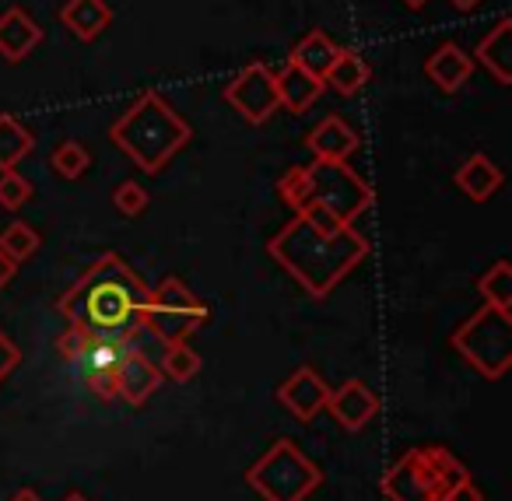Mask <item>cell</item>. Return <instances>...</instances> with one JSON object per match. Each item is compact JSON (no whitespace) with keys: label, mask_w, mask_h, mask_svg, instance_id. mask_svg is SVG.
Segmentation results:
<instances>
[{"label":"cell","mask_w":512,"mask_h":501,"mask_svg":"<svg viewBox=\"0 0 512 501\" xmlns=\"http://www.w3.org/2000/svg\"><path fill=\"white\" fill-rule=\"evenodd\" d=\"M267 253L306 295L327 298L369 256V242L351 225H344L341 232H320L302 214H295L281 232L271 235Z\"/></svg>","instance_id":"cell-1"},{"label":"cell","mask_w":512,"mask_h":501,"mask_svg":"<svg viewBox=\"0 0 512 501\" xmlns=\"http://www.w3.org/2000/svg\"><path fill=\"white\" fill-rule=\"evenodd\" d=\"M151 288L134 274L120 253H102L64 295L57 298V312L67 323H81L88 330L127 333L141 319Z\"/></svg>","instance_id":"cell-2"},{"label":"cell","mask_w":512,"mask_h":501,"mask_svg":"<svg viewBox=\"0 0 512 501\" xmlns=\"http://www.w3.org/2000/svg\"><path fill=\"white\" fill-rule=\"evenodd\" d=\"M190 137L193 127L158 92H141L109 127V141L148 176L162 172Z\"/></svg>","instance_id":"cell-3"},{"label":"cell","mask_w":512,"mask_h":501,"mask_svg":"<svg viewBox=\"0 0 512 501\" xmlns=\"http://www.w3.org/2000/svg\"><path fill=\"white\" fill-rule=\"evenodd\" d=\"M453 351L484 379H502L512 368V312L484 302L453 330Z\"/></svg>","instance_id":"cell-4"},{"label":"cell","mask_w":512,"mask_h":501,"mask_svg":"<svg viewBox=\"0 0 512 501\" xmlns=\"http://www.w3.org/2000/svg\"><path fill=\"white\" fill-rule=\"evenodd\" d=\"M246 484L264 501H306L323 484V470L292 438H278L246 470Z\"/></svg>","instance_id":"cell-5"},{"label":"cell","mask_w":512,"mask_h":501,"mask_svg":"<svg viewBox=\"0 0 512 501\" xmlns=\"http://www.w3.org/2000/svg\"><path fill=\"white\" fill-rule=\"evenodd\" d=\"M207 305L186 288L179 277H165L155 291H151L148 305L141 309V323L155 333L162 344H183L186 337L207 323Z\"/></svg>","instance_id":"cell-6"},{"label":"cell","mask_w":512,"mask_h":501,"mask_svg":"<svg viewBox=\"0 0 512 501\" xmlns=\"http://www.w3.org/2000/svg\"><path fill=\"white\" fill-rule=\"evenodd\" d=\"M309 186H313V200L337 214L344 225L365 214L376 204V190L348 169V162H316L309 165Z\"/></svg>","instance_id":"cell-7"},{"label":"cell","mask_w":512,"mask_h":501,"mask_svg":"<svg viewBox=\"0 0 512 501\" xmlns=\"http://www.w3.org/2000/svg\"><path fill=\"white\" fill-rule=\"evenodd\" d=\"M221 99L235 109L246 123L260 127L267 123L274 113L281 109L278 102V81H274V71L267 64H246L225 88H221Z\"/></svg>","instance_id":"cell-8"},{"label":"cell","mask_w":512,"mask_h":501,"mask_svg":"<svg viewBox=\"0 0 512 501\" xmlns=\"http://www.w3.org/2000/svg\"><path fill=\"white\" fill-rule=\"evenodd\" d=\"M379 487H383L386 501H442V494H446L435 466L428 463L425 445L411 449L400 463H393Z\"/></svg>","instance_id":"cell-9"},{"label":"cell","mask_w":512,"mask_h":501,"mask_svg":"<svg viewBox=\"0 0 512 501\" xmlns=\"http://www.w3.org/2000/svg\"><path fill=\"white\" fill-rule=\"evenodd\" d=\"M379 407H383V403H379V393L369 386V382L348 379L344 386L330 389L327 407L323 410H330V417H334L344 431H362L365 424L379 414Z\"/></svg>","instance_id":"cell-10"},{"label":"cell","mask_w":512,"mask_h":501,"mask_svg":"<svg viewBox=\"0 0 512 501\" xmlns=\"http://www.w3.org/2000/svg\"><path fill=\"white\" fill-rule=\"evenodd\" d=\"M327 393H330V386L323 382V375L306 365V368H299V372H292L278 386V403L295 421L306 424V421H316V414L327 407Z\"/></svg>","instance_id":"cell-11"},{"label":"cell","mask_w":512,"mask_h":501,"mask_svg":"<svg viewBox=\"0 0 512 501\" xmlns=\"http://www.w3.org/2000/svg\"><path fill=\"white\" fill-rule=\"evenodd\" d=\"M116 382H120V396L130 403V407H144L151 396L162 386V368H158L155 358H148L137 347H127L123 361L116 365Z\"/></svg>","instance_id":"cell-12"},{"label":"cell","mask_w":512,"mask_h":501,"mask_svg":"<svg viewBox=\"0 0 512 501\" xmlns=\"http://www.w3.org/2000/svg\"><path fill=\"white\" fill-rule=\"evenodd\" d=\"M425 74L439 92L456 95L474 74V57L467 50H460L456 43H439L432 50V57L425 60Z\"/></svg>","instance_id":"cell-13"},{"label":"cell","mask_w":512,"mask_h":501,"mask_svg":"<svg viewBox=\"0 0 512 501\" xmlns=\"http://www.w3.org/2000/svg\"><path fill=\"white\" fill-rule=\"evenodd\" d=\"M39 43H43V25L29 18V11L8 8L0 15V57L8 64H22Z\"/></svg>","instance_id":"cell-14"},{"label":"cell","mask_w":512,"mask_h":501,"mask_svg":"<svg viewBox=\"0 0 512 501\" xmlns=\"http://www.w3.org/2000/svg\"><path fill=\"white\" fill-rule=\"evenodd\" d=\"M358 134L341 120V116H327L320 120L306 137V148L313 151L316 162H348L358 151Z\"/></svg>","instance_id":"cell-15"},{"label":"cell","mask_w":512,"mask_h":501,"mask_svg":"<svg viewBox=\"0 0 512 501\" xmlns=\"http://www.w3.org/2000/svg\"><path fill=\"white\" fill-rule=\"evenodd\" d=\"M509 39H512V18H498L495 29L477 43L474 64H481L491 78L502 88L512 85V57H509Z\"/></svg>","instance_id":"cell-16"},{"label":"cell","mask_w":512,"mask_h":501,"mask_svg":"<svg viewBox=\"0 0 512 501\" xmlns=\"http://www.w3.org/2000/svg\"><path fill=\"white\" fill-rule=\"evenodd\" d=\"M274 81H278V102L281 109H288V113L302 116L306 109H313L316 102H320V95L327 92L323 88V81H316L313 74L299 71L295 64H285L278 74H274Z\"/></svg>","instance_id":"cell-17"},{"label":"cell","mask_w":512,"mask_h":501,"mask_svg":"<svg viewBox=\"0 0 512 501\" xmlns=\"http://www.w3.org/2000/svg\"><path fill=\"white\" fill-rule=\"evenodd\" d=\"M60 22H64V29H71L81 43H92V39H99L102 32L109 29L113 8H109L106 0H67L64 8H60Z\"/></svg>","instance_id":"cell-18"},{"label":"cell","mask_w":512,"mask_h":501,"mask_svg":"<svg viewBox=\"0 0 512 501\" xmlns=\"http://www.w3.org/2000/svg\"><path fill=\"white\" fill-rule=\"evenodd\" d=\"M453 179L463 190V197H470L474 204H484V200H491L502 190V169H498L488 155H470L467 162L456 169Z\"/></svg>","instance_id":"cell-19"},{"label":"cell","mask_w":512,"mask_h":501,"mask_svg":"<svg viewBox=\"0 0 512 501\" xmlns=\"http://www.w3.org/2000/svg\"><path fill=\"white\" fill-rule=\"evenodd\" d=\"M334 60H337V43L323 29H313L292 46L288 64H295L299 71H306V74H313L316 81H323V74L330 71Z\"/></svg>","instance_id":"cell-20"},{"label":"cell","mask_w":512,"mask_h":501,"mask_svg":"<svg viewBox=\"0 0 512 501\" xmlns=\"http://www.w3.org/2000/svg\"><path fill=\"white\" fill-rule=\"evenodd\" d=\"M372 71L365 64V57L358 50H337V60L330 64V71L323 74V88H334L337 95L351 99L369 85Z\"/></svg>","instance_id":"cell-21"},{"label":"cell","mask_w":512,"mask_h":501,"mask_svg":"<svg viewBox=\"0 0 512 501\" xmlns=\"http://www.w3.org/2000/svg\"><path fill=\"white\" fill-rule=\"evenodd\" d=\"M127 337L123 333H102L92 330L85 351H81L78 365H85V372H99V368H116L127 354Z\"/></svg>","instance_id":"cell-22"},{"label":"cell","mask_w":512,"mask_h":501,"mask_svg":"<svg viewBox=\"0 0 512 501\" xmlns=\"http://www.w3.org/2000/svg\"><path fill=\"white\" fill-rule=\"evenodd\" d=\"M32 148H36V141L29 130L11 113H0V172H11Z\"/></svg>","instance_id":"cell-23"},{"label":"cell","mask_w":512,"mask_h":501,"mask_svg":"<svg viewBox=\"0 0 512 501\" xmlns=\"http://www.w3.org/2000/svg\"><path fill=\"white\" fill-rule=\"evenodd\" d=\"M474 288L481 291V298L488 305H495V309H502V312H512V267H509V260L491 263V270L477 277Z\"/></svg>","instance_id":"cell-24"},{"label":"cell","mask_w":512,"mask_h":501,"mask_svg":"<svg viewBox=\"0 0 512 501\" xmlns=\"http://www.w3.org/2000/svg\"><path fill=\"white\" fill-rule=\"evenodd\" d=\"M200 354L193 351L190 344H165L162 354H158V368H162V375H169L172 382H190L193 375L200 372Z\"/></svg>","instance_id":"cell-25"},{"label":"cell","mask_w":512,"mask_h":501,"mask_svg":"<svg viewBox=\"0 0 512 501\" xmlns=\"http://www.w3.org/2000/svg\"><path fill=\"white\" fill-rule=\"evenodd\" d=\"M0 249L8 253V260L25 263L43 249V235H39L29 221H15V225H8L0 232Z\"/></svg>","instance_id":"cell-26"},{"label":"cell","mask_w":512,"mask_h":501,"mask_svg":"<svg viewBox=\"0 0 512 501\" xmlns=\"http://www.w3.org/2000/svg\"><path fill=\"white\" fill-rule=\"evenodd\" d=\"M278 197H281V204H288L295 214L306 211V207L313 204V186H309L306 165H292V169L278 179Z\"/></svg>","instance_id":"cell-27"},{"label":"cell","mask_w":512,"mask_h":501,"mask_svg":"<svg viewBox=\"0 0 512 501\" xmlns=\"http://www.w3.org/2000/svg\"><path fill=\"white\" fill-rule=\"evenodd\" d=\"M88 165H92V155H88V148L81 141L57 144L53 155H50V169L57 172L60 179H81Z\"/></svg>","instance_id":"cell-28"},{"label":"cell","mask_w":512,"mask_h":501,"mask_svg":"<svg viewBox=\"0 0 512 501\" xmlns=\"http://www.w3.org/2000/svg\"><path fill=\"white\" fill-rule=\"evenodd\" d=\"M32 200V183L22 176V172H0V207L4 211H22L25 204Z\"/></svg>","instance_id":"cell-29"},{"label":"cell","mask_w":512,"mask_h":501,"mask_svg":"<svg viewBox=\"0 0 512 501\" xmlns=\"http://www.w3.org/2000/svg\"><path fill=\"white\" fill-rule=\"evenodd\" d=\"M148 204H151V197H148V190H144L141 183H120L113 190V207L120 214H127V218H137V214H144L148 211Z\"/></svg>","instance_id":"cell-30"},{"label":"cell","mask_w":512,"mask_h":501,"mask_svg":"<svg viewBox=\"0 0 512 501\" xmlns=\"http://www.w3.org/2000/svg\"><path fill=\"white\" fill-rule=\"evenodd\" d=\"M88 337H92V330H88V326L71 323V326H67V330L57 337V351H60V358H67V361H74V365H78V358H81V351H85Z\"/></svg>","instance_id":"cell-31"},{"label":"cell","mask_w":512,"mask_h":501,"mask_svg":"<svg viewBox=\"0 0 512 501\" xmlns=\"http://www.w3.org/2000/svg\"><path fill=\"white\" fill-rule=\"evenodd\" d=\"M85 382L102 403L120 396V382H116V368H99V372H85Z\"/></svg>","instance_id":"cell-32"},{"label":"cell","mask_w":512,"mask_h":501,"mask_svg":"<svg viewBox=\"0 0 512 501\" xmlns=\"http://www.w3.org/2000/svg\"><path fill=\"white\" fill-rule=\"evenodd\" d=\"M299 214H302V218H306V221H309V225H313V228H320V232H341V228H344V221L337 218V214L330 211V207L316 204V200H313V204L306 207V211H299Z\"/></svg>","instance_id":"cell-33"},{"label":"cell","mask_w":512,"mask_h":501,"mask_svg":"<svg viewBox=\"0 0 512 501\" xmlns=\"http://www.w3.org/2000/svg\"><path fill=\"white\" fill-rule=\"evenodd\" d=\"M18 365H22V347H18L8 333L0 330V382L8 379Z\"/></svg>","instance_id":"cell-34"},{"label":"cell","mask_w":512,"mask_h":501,"mask_svg":"<svg viewBox=\"0 0 512 501\" xmlns=\"http://www.w3.org/2000/svg\"><path fill=\"white\" fill-rule=\"evenodd\" d=\"M442 501H484V494L477 491V484L467 477V480H460L453 491H446V498H442Z\"/></svg>","instance_id":"cell-35"},{"label":"cell","mask_w":512,"mask_h":501,"mask_svg":"<svg viewBox=\"0 0 512 501\" xmlns=\"http://www.w3.org/2000/svg\"><path fill=\"white\" fill-rule=\"evenodd\" d=\"M15 274H18V263H15V260H8V253L0 249V291H4L11 281H15Z\"/></svg>","instance_id":"cell-36"},{"label":"cell","mask_w":512,"mask_h":501,"mask_svg":"<svg viewBox=\"0 0 512 501\" xmlns=\"http://www.w3.org/2000/svg\"><path fill=\"white\" fill-rule=\"evenodd\" d=\"M453 4V11H460V15H470L474 8H481L484 0H449Z\"/></svg>","instance_id":"cell-37"},{"label":"cell","mask_w":512,"mask_h":501,"mask_svg":"<svg viewBox=\"0 0 512 501\" xmlns=\"http://www.w3.org/2000/svg\"><path fill=\"white\" fill-rule=\"evenodd\" d=\"M11 501H43V498H39V494L32 491V487H18L15 498H11Z\"/></svg>","instance_id":"cell-38"},{"label":"cell","mask_w":512,"mask_h":501,"mask_svg":"<svg viewBox=\"0 0 512 501\" xmlns=\"http://www.w3.org/2000/svg\"><path fill=\"white\" fill-rule=\"evenodd\" d=\"M404 4H407V8H411V11H418V8H425L428 0H404Z\"/></svg>","instance_id":"cell-39"},{"label":"cell","mask_w":512,"mask_h":501,"mask_svg":"<svg viewBox=\"0 0 512 501\" xmlns=\"http://www.w3.org/2000/svg\"><path fill=\"white\" fill-rule=\"evenodd\" d=\"M64 501H88V498H85V494H81V491H71V494H67Z\"/></svg>","instance_id":"cell-40"}]
</instances>
